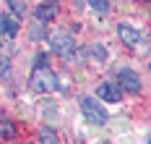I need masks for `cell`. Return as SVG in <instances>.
I'll return each mask as SVG.
<instances>
[{"label": "cell", "mask_w": 151, "mask_h": 144, "mask_svg": "<svg viewBox=\"0 0 151 144\" xmlns=\"http://www.w3.org/2000/svg\"><path fill=\"white\" fill-rule=\"evenodd\" d=\"M81 113H83V118L94 123V126H104L107 123V110L94 100V97H83L81 100Z\"/></svg>", "instance_id": "obj_1"}, {"label": "cell", "mask_w": 151, "mask_h": 144, "mask_svg": "<svg viewBox=\"0 0 151 144\" xmlns=\"http://www.w3.org/2000/svg\"><path fill=\"white\" fill-rule=\"evenodd\" d=\"M55 87H58V79H55V73L50 71V65L34 68V73H31V89H34V92H52Z\"/></svg>", "instance_id": "obj_2"}, {"label": "cell", "mask_w": 151, "mask_h": 144, "mask_svg": "<svg viewBox=\"0 0 151 144\" xmlns=\"http://www.w3.org/2000/svg\"><path fill=\"white\" fill-rule=\"evenodd\" d=\"M50 47L55 50L58 55H63V58H70L73 50H76V42H73V37L68 32H55L50 37Z\"/></svg>", "instance_id": "obj_3"}, {"label": "cell", "mask_w": 151, "mask_h": 144, "mask_svg": "<svg viewBox=\"0 0 151 144\" xmlns=\"http://www.w3.org/2000/svg\"><path fill=\"white\" fill-rule=\"evenodd\" d=\"M117 87H120V92L136 95L138 89H141V79H138L136 71H130V68H122L120 73H117Z\"/></svg>", "instance_id": "obj_4"}, {"label": "cell", "mask_w": 151, "mask_h": 144, "mask_svg": "<svg viewBox=\"0 0 151 144\" xmlns=\"http://www.w3.org/2000/svg\"><path fill=\"white\" fill-rule=\"evenodd\" d=\"M96 95L102 97L104 102H120L122 92H120V87H117V84H112V81H104V84H99V87H96Z\"/></svg>", "instance_id": "obj_5"}, {"label": "cell", "mask_w": 151, "mask_h": 144, "mask_svg": "<svg viewBox=\"0 0 151 144\" xmlns=\"http://www.w3.org/2000/svg\"><path fill=\"white\" fill-rule=\"evenodd\" d=\"M117 34H120V39L128 45V47H136L138 39H141L138 29H136V26H128V24H120V26H117Z\"/></svg>", "instance_id": "obj_6"}, {"label": "cell", "mask_w": 151, "mask_h": 144, "mask_svg": "<svg viewBox=\"0 0 151 144\" xmlns=\"http://www.w3.org/2000/svg\"><path fill=\"white\" fill-rule=\"evenodd\" d=\"M0 34H3V37H16V34H18V16L3 13V16H0Z\"/></svg>", "instance_id": "obj_7"}, {"label": "cell", "mask_w": 151, "mask_h": 144, "mask_svg": "<svg viewBox=\"0 0 151 144\" xmlns=\"http://www.w3.org/2000/svg\"><path fill=\"white\" fill-rule=\"evenodd\" d=\"M55 13H58V3H55V0L42 3V5L37 8V18H39V21H50V18H55Z\"/></svg>", "instance_id": "obj_8"}, {"label": "cell", "mask_w": 151, "mask_h": 144, "mask_svg": "<svg viewBox=\"0 0 151 144\" xmlns=\"http://www.w3.org/2000/svg\"><path fill=\"white\" fill-rule=\"evenodd\" d=\"M0 136L3 139H13L16 136V123L11 118H5V115H0Z\"/></svg>", "instance_id": "obj_9"}, {"label": "cell", "mask_w": 151, "mask_h": 144, "mask_svg": "<svg viewBox=\"0 0 151 144\" xmlns=\"http://www.w3.org/2000/svg\"><path fill=\"white\" fill-rule=\"evenodd\" d=\"M39 139H42V144H60L58 134H55V128H50V126H42V128H39Z\"/></svg>", "instance_id": "obj_10"}, {"label": "cell", "mask_w": 151, "mask_h": 144, "mask_svg": "<svg viewBox=\"0 0 151 144\" xmlns=\"http://www.w3.org/2000/svg\"><path fill=\"white\" fill-rule=\"evenodd\" d=\"M91 55H94V60L104 63V60H107V47H104V45H99V42H94V45H91Z\"/></svg>", "instance_id": "obj_11"}, {"label": "cell", "mask_w": 151, "mask_h": 144, "mask_svg": "<svg viewBox=\"0 0 151 144\" xmlns=\"http://www.w3.org/2000/svg\"><path fill=\"white\" fill-rule=\"evenodd\" d=\"M8 5H11L13 16H24L26 13V0H8Z\"/></svg>", "instance_id": "obj_12"}, {"label": "cell", "mask_w": 151, "mask_h": 144, "mask_svg": "<svg viewBox=\"0 0 151 144\" xmlns=\"http://www.w3.org/2000/svg\"><path fill=\"white\" fill-rule=\"evenodd\" d=\"M29 37H31V39H37V42H39V39H45V26H42L39 21H37V24H31V26H29Z\"/></svg>", "instance_id": "obj_13"}, {"label": "cell", "mask_w": 151, "mask_h": 144, "mask_svg": "<svg viewBox=\"0 0 151 144\" xmlns=\"http://www.w3.org/2000/svg\"><path fill=\"white\" fill-rule=\"evenodd\" d=\"M89 5H91V11H96V13H107L109 11V3L107 0H89Z\"/></svg>", "instance_id": "obj_14"}, {"label": "cell", "mask_w": 151, "mask_h": 144, "mask_svg": "<svg viewBox=\"0 0 151 144\" xmlns=\"http://www.w3.org/2000/svg\"><path fill=\"white\" fill-rule=\"evenodd\" d=\"M45 65H50V58H47V52H39L34 58V68H45Z\"/></svg>", "instance_id": "obj_15"}, {"label": "cell", "mask_w": 151, "mask_h": 144, "mask_svg": "<svg viewBox=\"0 0 151 144\" xmlns=\"http://www.w3.org/2000/svg\"><path fill=\"white\" fill-rule=\"evenodd\" d=\"M8 71H11V60L5 55H0V76H8Z\"/></svg>", "instance_id": "obj_16"}, {"label": "cell", "mask_w": 151, "mask_h": 144, "mask_svg": "<svg viewBox=\"0 0 151 144\" xmlns=\"http://www.w3.org/2000/svg\"><path fill=\"white\" fill-rule=\"evenodd\" d=\"M29 144H31V142H29Z\"/></svg>", "instance_id": "obj_17"}]
</instances>
